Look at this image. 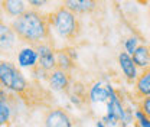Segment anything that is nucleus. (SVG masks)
I'll return each mask as SVG.
<instances>
[{
    "label": "nucleus",
    "instance_id": "4468645a",
    "mask_svg": "<svg viewBox=\"0 0 150 127\" xmlns=\"http://www.w3.org/2000/svg\"><path fill=\"white\" fill-rule=\"evenodd\" d=\"M16 33L13 32V29L10 28V25H4L3 22L0 23V45H1V51H10L15 43H16Z\"/></svg>",
    "mask_w": 150,
    "mask_h": 127
},
{
    "label": "nucleus",
    "instance_id": "f8f14e48",
    "mask_svg": "<svg viewBox=\"0 0 150 127\" xmlns=\"http://www.w3.org/2000/svg\"><path fill=\"white\" fill-rule=\"evenodd\" d=\"M88 100L91 103H108L110 100L108 84H103L101 81L94 82L88 88Z\"/></svg>",
    "mask_w": 150,
    "mask_h": 127
},
{
    "label": "nucleus",
    "instance_id": "39448f33",
    "mask_svg": "<svg viewBox=\"0 0 150 127\" xmlns=\"http://www.w3.org/2000/svg\"><path fill=\"white\" fill-rule=\"evenodd\" d=\"M39 56V68L48 75L56 70V49L52 42H42L33 46Z\"/></svg>",
    "mask_w": 150,
    "mask_h": 127
},
{
    "label": "nucleus",
    "instance_id": "dca6fc26",
    "mask_svg": "<svg viewBox=\"0 0 150 127\" xmlns=\"http://www.w3.org/2000/svg\"><path fill=\"white\" fill-rule=\"evenodd\" d=\"M131 58H133L134 64L137 65V68H140V70H143V71H144V70H147V68H150V49H149V45L142 43V45L137 48V51L131 55Z\"/></svg>",
    "mask_w": 150,
    "mask_h": 127
},
{
    "label": "nucleus",
    "instance_id": "f3484780",
    "mask_svg": "<svg viewBox=\"0 0 150 127\" xmlns=\"http://www.w3.org/2000/svg\"><path fill=\"white\" fill-rule=\"evenodd\" d=\"M1 100H0V124L1 126H7L10 123L12 118V113H13V106L10 104V97L4 94V90H1Z\"/></svg>",
    "mask_w": 150,
    "mask_h": 127
},
{
    "label": "nucleus",
    "instance_id": "f257e3e1",
    "mask_svg": "<svg viewBox=\"0 0 150 127\" xmlns=\"http://www.w3.org/2000/svg\"><path fill=\"white\" fill-rule=\"evenodd\" d=\"M10 28L16 33L18 39L28 43V46H35L42 42H52L51 16L39 12L38 9H29L20 18L13 19Z\"/></svg>",
    "mask_w": 150,
    "mask_h": 127
},
{
    "label": "nucleus",
    "instance_id": "6e6552de",
    "mask_svg": "<svg viewBox=\"0 0 150 127\" xmlns=\"http://www.w3.org/2000/svg\"><path fill=\"white\" fill-rule=\"evenodd\" d=\"M117 62H118V67H120L121 72L124 74V77L127 78V81L136 82L140 74L137 71L139 68H137V65L134 64L131 55H129L127 52H124V51L120 52L118 56H117Z\"/></svg>",
    "mask_w": 150,
    "mask_h": 127
},
{
    "label": "nucleus",
    "instance_id": "1a4fd4ad",
    "mask_svg": "<svg viewBox=\"0 0 150 127\" xmlns=\"http://www.w3.org/2000/svg\"><path fill=\"white\" fill-rule=\"evenodd\" d=\"M62 4L78 16L79 15H90V13L95 12L100 6V3L94 1V0H67Z\"/></svg>",
    "mask_w": 150,
    "mask_h": 127
},
{
    "label": "nucleus",
    "instance_id": "5701e85b",
    "mask_svg": "<svg viewBox=\"0 0 150 127\" xmlns=\"http://www.w3.org/2000/svg\"><path fill=\"white\" fill-rule=\"evenodd\" d=\"M97 127H107V124H105L103 120H98V121H97Z\"/></svg>",
    "mask_w": 150,
    "mask_h": 127
},
{
    "label": "nucleus",
    "instance_id": "20e7f679",
    "mask_svg": "<svg viewBox=\"0 0 150 127\" xmlns=\"http://www.w3.org/2000/svg\"><path fill=\"white\" fill-rule=\"evenodd\" d=\"M108 91H110V100L107 103V114L103 116V121L105 124H111L115 126L118 123H121L124 114H126V107L123 106V100L118 94V91L114 90L111 84H108Z\"/></svg>",
    "mask_w": 150,
    "mask_h": 127
},
{
    "label": "nucleus",
    "instance_id": "a211bd4d",
    "mask_svg": "<svg viewBox=\"0 0 150 127\" xmlns=\"http://www.w3.org/2000/svg\"><path fill=\"white\" fill-rule=\"evenodd\" d=\"M67 94L69 95L71 101H72L74 104H76V106L82 104V103L88 98V91L85 90V88L82 87V84H79V82H72L71 88H69V91H68Z\"/></svg>",
    "mask_w": 150,
    "mask_h": 127
},
{
    "label": "nucleus",
    "instance_id": "9d476101",
    "mask_svg": "<svg viewBox=\"0 0 150 127\" xmlns=\"http://www.w3.org/2000/svg\"><path fill=\"white\" fill-rule=\"evenodd\" d=\"M18 58V65L22 68L28 70H35L39 65V56H38L36 49L33 46H25L22 48L16 55Z\"/></svg>",
    "mask_w": 150,
    "mask_h": 127
},
{
    "label": "nucleus",
    "instance_id": "0eeeda50",
    "mask_svg": "<svg viewBox=\"0 0 150 127\" xmlns=\"http://www.w3.org/2000/svg\"><path fill=\"white\" fill-rule=\"evenodd\" d=\"M48 84L49 88L52 91H58V92H68L71 85H72V79H71V74L62 70H58L49 74L48 77Z\"/></svg>",
    "mask_w": 150,
    "mask_h": 127
},
{
    "label": "nucleus",
    "instance_id": "b1692460",
    "mask_svg": "<svg viewBox=\"0 0 150 127\" xmlns=\"http://www.w3.org/2000/svg\"><path fill=\"white\" fill-rule=\"evenodd\" d=\"M149 49H150V45H149Z\"/></svg>",
    "mask_w": 150,
    "mask_h": 127
},
{
    "label": "nucleus",
    "instance_id": "423d86ee",
    "mask_svg": "<svg viewBox=\"0 0 150 127\" xmlns=\"http://www.w3.org/2000/svg\"><path fill=\"white\" fill-rule=\"evenodd\" d=\"M45 127H74V120L71 114L62 107H51L43 113Z\"/></svg>",
    "mask_w": 150,
    "mask_h": 127
},
{
    "label": "nucleus",
    "instance_id": "4be33fe9",
    "mask_svg": "<svg viewBox=\"0 0 150 127\" xmlns=\"http://www.w3.org/2000/svg\"><path fill=\"white\" fill-rule=\"evenodd\" d=\"M45 3H46V1H43V0H29V1H28V4L33 6L35 9H38V7H42Z\"/></svg>",
    "mask_w": 150,
    "mask_h": 127
},
{
    "label": "nucleus",
    "instance_id": "412c9836",
    "mask_svg": "<svg viewBox=\"0 0 150 127\" xmlns=\"http://www.w3.org/2000/svg\"><path fill=\"white\" fill-rule=\"evenodd\" d=\"M139 110H142L147 117L150 118V97H146V98H142L140 101H139Z\"/></svg>",
    "mask_w": 150,
    "mask_h": 127
},
{
    "label": "nucleus",
    "instance_id": "7ed1b4c3",
    "mask_svg": "<svg viewBox=\"0 0 150 127\" xmlns=\"http://www.w3.org/2000/svg\"><path fill=\"white\" fill-rule=\"evenodd\" d=\"M0 82L6 90L13 91L20 98H23L32 87V82H29L18 67L9 61L0 62Z\"/></svg>",
    "mask_w": 150,
    "mask_h": 127
},
{
    "label": "nucleus",
    "instance_id": "9b49d317",
    "mask_svg": "<svg viewBox=\"0 0 150 127\" xmlns=\"http://www.w3.org/2000/svg\"><path fill=\"white\" fill-rule=\"evenodd\" d=\"M75 59H76V54L72 48L59 49L56 51V68L71 74L75 67Z\"/></svg>",
    "mask_w": 150,
    "mask_h": 127
},
{
    "label": "nucleus",
    "instance_id": "6ab92c4d",
    "mask_svg": "<svg viewBox=\"0 0 150 127\" xmlns=\"http://www.w3.org/2000/svg\"><path fill=\"white\" fill-rule=\"evenodd\" d=\"M140 42H142L140 38L136 36V35L129 36L126 40H124V43H123V46H124V52H127L129 55H133L136 51H137V48L142 45Z\"/></svg>",
    "mask_w": 150,
    "mask_h": 127
},
{
    "label": "nucleus",
    "instance_id": "2eb2a0df",
    "mask_svg": "<svg viewBox=\"0 0 150 127\" xmlns=\"http://www.w3.org/2000/svg\"><path fill=\"white\" fill-rule=\"evenodd\" d=\"M26 1L23 0H3L1 1V6H3V10L10 16V18H20L23 13L28 12L26 9Z\"/></svg>",
    "mask_w": 150,
    "mask_h": 127
},
{
    "label": "nucleus",
    "instance_id": "f03ea898",
    "mask_svg": "<svg viewBox=\"0 0 150 127\" xmlns=\"http://www.w3.org/2000/svg\"><path fill=\"white\" fill-rule=\"evenodd\" d=\"M51 16V25L55 29V32L61 38L67 40H75L81 33V20L78 15L72 13L69 9H67L64 4L58 6Z\"/></svg>",
    "mask_w": 150,
    "mask_h": 127
},
{
    "label": "nucleus",
    "instance_id": "ddd939ff",
    "mask_svg": "<svg viewBox=\"0 0 150 127\" xmlns=\"http://www.w3.org/2000/svg\"><path fill=\"white\" fill-rule=\"evenodd\" d=\"M134 92L140 100L150 97V68L140 72L137 81L134 82Z\"/></svg>",
    "mask_w": 150,
    "mask_h": 127
},
{
    "label": "nucleus",
    "instance_id": "aec40b11",
    "mask_svg": "<svg viewBox=\"0 0 150 127\" xmlns=\"http://www.w3.org/2000/svg\"><path fill=\"white\" fill-rule=\"evenodd\" d=\"M134 117H136V121H137L139 127H150V118L142 110H134Z\"/></svg>",
    "mask_w": 150,
    "mask_h": 127
}]
</instances>
